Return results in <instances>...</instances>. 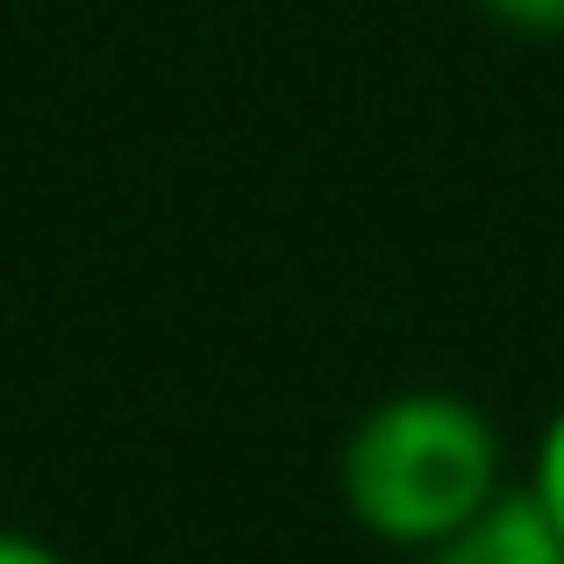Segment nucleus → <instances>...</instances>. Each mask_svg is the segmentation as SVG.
I'll use <instances>...</instances> for the list:
<instances>
[{
	"label": "nucleus",
	"instance_id": "f257e3e1",
	"mask_svg": "<svg viewBox=\"0 0 564 564\" xmlns=\"http://www.w3.org/2000/svg\"><path fill=\"white\" fill-rule=\"evenodd\" d=\"M336 479L365 536L393 551H436L465 514H479L508 486V451L479 400L408 386L350 429Z\"/></svg>",
	"mask_w": 564,
	"mask_h": 564
},
{
	"label": "nucleus",
	"instance_id": "f03ea898",
	"mask_svg": "<svg viewBox=\"0 0 564 564\" xmlns=\"http://www.w3.org/2000/svg\"><path fill=\"white\" fill-rule=\"evenodd\" d=\"M429 564H564V536L543 514V500L529 486H500L479 514L451 529L436 551H422Z\"/></svg>",
	"mask_w": 564,
	"mask_h": 564
},
{
	"label": "nucleus",
	"instance_id": "7ed1b4c3",
	"mask_svg": "<svg viewBox=\"0 0 564 564\" xmlns=\"http://www.w3.org/2000/svg\"><path fill=\"white\" fill-rule=\"evenodd\" d=\"M529 494L543 500V514L557 522V536H564V408L543 422V436H536V451H529Z\"/></svg>",
	"mask_w": 564,
	"mask_h": 564
},
{
	"label": "nucleus",
	"instance_id": "20e7f679",
	"mask_svg": "<svg viewBox=\"0 0 564 564\" xmlns=\"http://www.w3.org/2000/svg\"><path fill=\"white\" fill-rule=\"evenodd\" d=\"M479 8L514 36H564V0H479Z\"/></svg>",
	"mask_w": 564,
	"mask_h": 564
},
{
	"label": "nucleus",
	"instance_id": "39448f33",
	"mask_svg": "<svg viewBox=\"0 0 564 564\" xmlns=\"http://www.w3.org/2000/svg\"><path fill=\"white\" fill-rule=\"evenodd\" d=\"M0 564H65V557H57L51 543L22 536V529H0Z\"/></svg>",
	"mask_w": 564,
	"mask_h": 564
}]
</instances>
